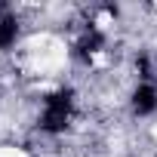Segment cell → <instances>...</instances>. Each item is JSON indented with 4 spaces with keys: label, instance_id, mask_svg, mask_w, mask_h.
Segmentation results:
<instances>
[{
    "label": "cell",
    "instance_id": "cell-3",
    "mask_svg": "<svg viewBox=\"0 0 157 157\" xmlns=\"http://www.w3.org/2000/svg\"><path fill=\"white\" fill-rule=\"evenodd\" d=\"M19 37V19L10 10H0V49H10Z\"/></svg>",
    "mask_w": 157,
    "mask_h": 157
},
{
    "label": "cell",
    "instance_id": "cell-1",
    "mask_svg": "<svg viewBox=\"0 0 157 157\" xmlns=\"http://www.w3.org/2000/svg\"><path fill=\"white\" fill-rule=\"evenodd\" d=\"M74 120V93L71 90H59L43 102V114H40V129L46 132H65Z\"/></svg>",
    "mask_w": 157,
    "mask_h": 157
},
{
    "label": "cell",
    "instance_id": "cell-2",
    "mask_svg": "<svg viewBox=\"0 0 157 157\" xmlns=\"http://www.w3.org/2000/svg\"><path fill=\"white\" fill-rule=\"evenodd\" d=\"M154 108H157V90H154L151 80H142L139 90L132 93V111L142 117V114H151Z\"/></svg>",
    "mask_w": 157,
    "mask_h": 157
},
{
    "label": "cell",
    "instance_id": "cell-4",
    "mask_svg": "<svg viewBox=\"0 0 157 157\" xmlns=\"http://www.w3.org/2000/svg\"><path fill=\"white\" fill-rule=\"evenodd\" d=\"M99 46H102V34H99L96 28H86L83 37L77 40V52H80L83 59H90L93 52H99Z\"/></svg>",
    "mask_w": 157,
    "mask_h": 157
}]
</instances>
